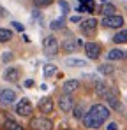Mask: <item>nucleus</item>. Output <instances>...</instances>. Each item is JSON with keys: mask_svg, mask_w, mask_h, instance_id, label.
<instances>
[{"mask_svg": "<svg viewBox=\"0 0 127 130\" xmlns=\"http://www.w3.org/2000/svg\"><path fill=\"white\" fill-rule=\"evenodd\" d=\"M101 25H103L104 28H120V26H124V18H122V16H118V14L104 16V18H103V21H101Z\"/></svg>", "mask_w": 127, "mask_h": 130, "instance_id": "4", "label": "nucleus"}, {"mask_svg": "<svg viewBox=\"0 0 127 130\" xmlns=\"http://www.w3.org/2000/svg\"><path fill=\"white\" fill-rule=\"evenodd\" d=\"M58 5H60V9H62L64 12H69V5L65 2H58Z\"/></svg>", "mask_w": 127, "mask_h": 130, "instance_id": "29", "label": "nucleus"}, {"mask_svg": "<svg viewBox=\"0 0 127 130\" xmlns=\"http://www.w3.org/2000/svg\"><path fill=\"white\" fill-rule=\"evenodd\" d=\"M4 128H5V130H25V128H23V125H20V123L14 121V120H7V121L4 123Z\"/></svg>", "mask_w": 127, "mask_h": 130, "instance_id": "19", "label": "nucleus"}, {"mask_svg": "<svg viewBox=\"0 0 127 130\" xmlns=\"http://www.w3.org/2000/svg\"><path fill=\"white\" fill-rule=\"evenodd\" d=\"M58 39L55 37V35H46L44 37V41H42V49H44V53L48 55V56H53V55H57L58 53Z\"/></svg>", "mask_w": 127, "mask_h": 130, "instance_id": "2", "label": "nucleus"}, {"mask_svg": "<svg viewBox=\"0 0 127 130\" xmlns=\"http://www.w3.org/2000/svg\"><path fill=\"white\" fill-rule=\"evenodd\" d=\"M71 21H72V23H78V21H80V16H72V18H71Z\"/></svg>", "mask_w": 127, "mask_h": 130, "instance_id": "33", "label": "nucleus"}, {"mask_svg": "<svg viewBox=\"0 0 127 130\" xmlns=\"http://www.w3.org/2000/svg\"><path fill=\"white\" fill-rule=\"evenodd\" d=\"M51 4H53V0H34V5H35V7H39V9L48 7V5H51Z\"/></svg>", "mask_w": 127, "mask_h": 130, "instance_id": "25", "label": "nucleus"}, {"mask_svg": "<svg viewBox=\"0 0 127 130\" xmlns=\"http://www.w3.org/2000/svg\"><path fill=\"white\" fill-rule=\"evenodd\" d=\"M11 26H14V30H18V32H25V26H23L20 21H12Z\"/></svg>", "mask_w": 127, "mask_h": 130, "instance_id": "26", "label": "nucleus"}, {"mask_svg": "<svg viewBox=\"0 0 127 130\" xmlns=\"http://www.w3.org/2000/svg\"><path fill=\"white\" fill-rule=\"evenodd\" d=\"M85 114H86V111H85L83 104H78V106H74V107H72V116H74L76 120H83Z\"/></svg>", "mask_w": 127, "mask_h": 130, "instance_id": "17", "label": "nucleus"}, {"mask_svg": "<svg viewBox=\"0 0 127 130\" xmlns=\"http://www.w3.org/2000/svg\"><path fill=\"white\" fill-rule=\"evenodd\" d=\"M106 130H118V123H115V121L108 123V125H106Z\"/></svg>", "mask_w": 127, "mask_h": 130, "instance_id": "28", "label": "nucleus"}, {"mask_svg": "<svg viewBox=\"0 0 127 130\" xmlns=\"http://www.w3.org/2000/svg\"><path fill=\"white\" fill-rule=\"evenodd\" d=\"M30 128L32 130H53V121L44 118V116H37L30 120Z\"/></svg>", "mask_w": 127, "mask_h": 130, "instance_id": "3", "label": "nucleus"}, {"mask_svg": "<svg viewBox=\"0 0 127 130\" xmlns=\"http://www.w3.org/2000/svg\"><path fill=\"white\" fill-rule=\"evenodd\" d=\"M80 47V44H78V39H65L62 44V49L65 53H74L76 49Z\"/></svg>", "mask_w": 127, "mask_h": 130, "instance_id": "14", "label": "nucleus"}, {"mask_svg": "<svg viewBox=\"0 0 127 130\" xmlns=\"http://www.w3.org/2000/svg\"><path fill=\"white\" fill-rule=\"evenodd\" d=\"M12 39V32L7 28H0V42H9Z\"/></svg>", "mask_w": 127, "mask_h": 130, "instance_id": "21", "label": "nucleus"}, {"mask_svg": "<svg viewBox=\"0 0 127 130\" xmlns=\"http://www.w3.org/2000/svg\"><path fill=\"white\" fill-rule=\"evenodd\" d=\"M108 91H109V88L106 86V83H101V81H99V83L95 85V93H97L99 97H106Z\"/></svg>", "mask_w": 127, "mask_h": 130, "instance_id": "22", "label": "nucleus"}, {"mask_svg": "<svg viewBox=\"0 0 127 130\" xmlns=\"http://www.w3.org/2000/svg\"><path fill=\"white\" fill-rule=\"evenodd\" d=\"M80 28H81V32H83L85 35H94L95 30H97V20L95 18H88V20L81 21Z\"/></svg>", "mask_w": 127, "mask_h": 130, "instance_id": "8", "label": "nucleus"}, {"mask_svg": "<svg viewBox=\"0 0 127 130\" xmlns=\"http://www.w3.org/2000/svg\"><path fill=\"white\" fill-rule=\"evenodd\" d=\"M85 9H86L88 12H92V11H94V2H92V0H85Z\"/></svg>", "mask_w": 127, "mask_h": 130, "instance_id": "27", "label": "nucleus"}, {"mask_svg": "<svg viewBox=\"0 0 127 130\" xmlns=\"http://www.w3.org/2000/svg\"><path fill=\"white\" fill-rule=\"evenodd\" d=\"M5 16H7V9L0 5V18H5Z\"/></svg>", "mask_w": 127, "mask_h": 130, "instance_id": "30", "label": "nucleus"}, {"mask_svg": "<svg viewBox=\"0 0 127 130\" xmlns=\"http://www.w3.org/2000/svg\"><path fill=\"white\" fill-rule=\"evenodd\" d=\"M111 41L115 44H125L127 42V30H120L118 34H115Z\"/></svg>", "mask_w": 127, "mask_h": 130, "instance_id": "18", "label": "nucleus"}, {"mask_svg": "<svg viewBox=\"0 0 127 130\" xmlns=\"http://www.w3.org/2000/svg\"><path fill=\"white\" fill-rule=\"evenodd\" d=\"M101 12H103L104 16H113V14L117 12V7H115L113 4H108V2H106L104 5L101 7Z\"/></svg>", "mask_w": 127, "mask_h": 130, "instance_id": "20", "label": "nucleus"}, {"mask_svg": "<svg viewBox=\"0 0 127 130\" xmlns=\"http://www.w3.org/2000/svg\"><path fill=\"white\" fill-rule=\"evenodd\" d=\"M64 25H65V18H58V20H53L51 21L49 28L51 30H60V28H64Z\"/></svg>", "mask_w": 127, "mask_h": 130, "instance_id": "24", "label": "nucleus"}, {"mask_svg": "<svg viewBox=\"0 0 127 130\" xmlns=\"http://www.w3.org/2000/svg\"><path fill=\"white\" fill-rule=\"evenodd\" d=\"M65 65L67 67H86L88 62L86 60H80V58H65Z\"/></svg>", "mask_w": 127, "mask_h": 130, "instance_id": "15", "label": "nucleus"}, {"mask_svg": "<svg viewBox=\"0 0 127 130\" xmlns=\"http://www.w3.org/2000/svg\"><path fill=\"white\" fill-rule=\"evenodd\" d=\"M78 88H80V81H78V79H67V81L62 85L64 93H67V95H71V93L76 91Z\"/></svg>", "mask_w": 127, "mask_h": 130, "instance_id": "12", "label": "nucleus"}, {"mask_svg": "<svg viewBox=\"0 0 127 130\" xmlns=\"http://www.w3.org/2000/svg\"><path fill=\"white\" fill-rule=\"evenodd\" d=\"M16 97H18V95H16L14 90L5 88V90L0 91V104H2V106H11V104L16 102Z\"/></svg>", "mask_w": 127, "mask_h": 130, "instance_id": "5", "label": "nucleus"}, {"mask_svg": "<svg viewBox=\"0 0 127 130\" xmlns=\"http://www.w3.org/2000/svg\"><path fill=\"white\" fill-rule=\"evenodd\" d=\"M34 86V81H32V79H27V81H25V88H32Z\"/></svg>", "mask_w": 127, "mask_h": 130, "instance_id": "32", "label": "nucleus"}, {"mask_svg": "<svg viewBox=\"0 0 127 130\" xmlns=\"http://www.w3.org/2000/svg\"><path fill=\"white\" fill-rule=\"evenodd\" d=\"M53 109H55L53 99L44 97V99H41V100H39V111H41L42 114H51V112H53Z\"/></svg>", "mask_w": 127, "mask_h": 130, "instance_id": "11", "label": "nucleus"}, {"mask_svg": "<svg viewBox=\"0 0 127 130\" xmlns=\"http://www.w3.org/2000/svg\"><path fill=\"white\" fill-rule=\"evenodd\" d=\"M109 107L104 104H94L90 111L83 116V125L88 128H99L106 120L109 118Z\"/></svg>", "mask_w": 127, "mask_h": 130, "instance_id": "1", "label": "nucleus"}, {"mask_svg": "<svg viewBox=\"0 0 127 130\" xmlns=\"http://www.w3.org/2000/svg\"><path fill=\"white\" fill-rule=\"evenodd\" d=\"M64 130H69V128H64Z\"/></svg>", "mask_w": 127, "mask_h": 130, "instance_id": "34", "label": "nucleus"}, {"mask_svg": "<svg viewBox=\"0 0 127 130\" xmlns=\"http://www.w3.org/2000/svg\"><path fill=\"white\" fill-rule=\"evenodd\" d=\"M20 76H21V72L18 67H9V69L4 70V79L9 81V83H16L20 79Z\"/></svg>", "mask_w": 127, "mask_h": 130, "instance_id": "10", "label": "nucleus"}, {"mask_svg": "<svg viewBox=\"0 0 127 130\" xmlns=\"http://www.w3.org/2000/svg\"><path fill=\"white\" fill-rule=\"evenodd\" d=\"M72 107H74V100L71 95L64 93L62 97H58V109L62 112H69V111H72Z\"/></svg>", "mask_w": 127, "mask_h": 130, "instance_id": "7", "label": "nucleus"}, {"mask_svg": "<svg viewBox=\"0 0 127 130\" xmlns=\"http://www.w3.org/2000/svg\"><path fill=\"white\" fill-rule=\"evenodd\" d=\"M97 72L99 74H103V76H109V74H113L115 72V67L111 63H103V65H99L97 67Z\"/></svg>", "mask_w": 127, "mask_h": 130, "instance_id": "16", "label": "nucleus"}, {"mask_svg": "<svg viewBox=\"0 0 127 130\" xmlns=\"http://www.w3.org/2000/svg\"><path fill=\"white\" fill-rule=\"evenodd\" d=\"M55 72H57V67L51 63L44 65V69H42V74H44V77H51V76H55Z\"/></svg>", "mask_w": 127, "mask_h": 130, "instance_id": "23", "label": "nucleus"}, {"mask_svg": "<svg viewBox=\"0 0 127 130\" xmlns=\"http://www.w3.org/2000/svg\"><path fill=\"white\" fill-rule=\"evenodd\" d=\"M16 112L20 116H30L32 114V102L28 99H21L20 102L16 104Z\"/></svg>", "mask_w": 127, "mask_h": 130, "instance_id": "9", "label": "nucleus"}, {"mask_svg": "<svg viewBox=\"0 0 127 130\" xmlns=\"http://www.w3.org/2000/svg\"><path fill=\"white\" fill-rule=\"evenodd\" d=\"M5 56H4V62H9V60H12V53H4Z\"/></svg>", "mask_w": 127, "mask_h": 130, "instance_id": "31", "label": "nucleus"}, {"mask_svg": "<svg viewBox=\"0 0 127 130\" xmlns=\"http://www.w3.org/2000/svg\"><path fill=\"white\" fill-rule=\"evenodd\" d=\"M106 58L108 60H124V58H127V51H124V49H109L108 51V55H106Z\"/></svg>", "mask_w": 127, "mask_h": 130, "instance_id": "13", "label": "nucleus"}, {"mask_svg": "<svg viewBox=\"0 0 127 130\" xmlns=\"http://www.w3.org/2000/svg\"><path fill=\"white\" fill-rule=\"evenodd\" d=\"M85 55L90 60H97L101 56V46L97 42H86L85 44Z\"/></svg>", "mask_w": 127, "mask_h": 130, "instance_id": "6", "label": "nucleus"}]
</instances>
